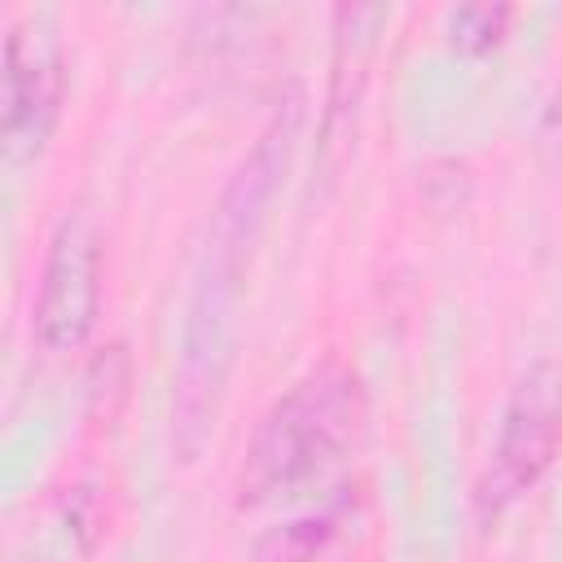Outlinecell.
Here are the masks:
<instances>
[{
	"label": "cell",
	"mask_w": 562,
	"mask_h": 562,
	"mask_svg": "<svg viewBox=\"0 0 562 562\" xmlns=\"http://www.w3.org/2000/svg\"><path fill=\"white\" fill-rule=\"evenodd\" d=\"M540 145L562 167V79H558V88L549 92V101L540 110Z\"/></svg>",
	"instance_id": "cell-9"
},
{
	"label": "cell",
	"mask_w": 562,
	"mask_h": 562,
	"mask_svg": "<svg viewBox=\"0 0 562 562\" xmlns=\"http://www.w3.org/2000/svg\"><path fill=\"white\" fill-rule=\"evenodd\" d=\"M299 119H303V92L290 88L211 211L202 263L189 294V321H184L176 400H171V448L180 452V461H198L215 430V413L237 351V307L246 290V268L263 233L272 193L290 167Z\"/></svg>",
	"instance_id": "cell-1"
},
{
	"label": "cell",
	"mask_w": 562,
	"mask_h": 562,
	"mask_svg": "<svg viewBox=\"0 0 562 562\" xmlns=\"http://www.w3.org/2000/svg\"><path fill=\"white\" fill-rule=\"evenodd\" d=\"M364 417L369 400L360 373L347 360L325 356L259 413L233 479V505L268 509L299 496L347 461L364 430Z\"/></svg>",
	"instance_id": "cell-2"
},
{
	"label": "cell",
	"mask_w": 562,
	"mask_h": 562,
	"mask_svg": "<svg viewBox=\"0 0 562 562\" xmlns=\"http://www.w3.org/2000/svg\"><path fill=\"white\" fill-rule=\"evenodd\" d=\"M562 452V364L531 360L501 408L492 457L474 483V518L496 522L514 509L558 461Z\"/></svg>",
	"instance_id": "cell-3"
},
{
	"label": "cell",
	"mask_w": 562,
	"mask_h": 562,
	"mask_svg": "<svg viewBox=\"0 0 562 562\" xmlns=\"http://www.w3.org/2000/svg\"><path fill=\"white\" fill-rule=\"evenodd\" d=\"M351 509H356V492L338 487V496L325 501L321 509H307L299 518H285V522H272L268 531H259L250 544V562H316L338 540Z\"/></svg>",
	"instance_id": "cell-7"
},
{
	"label": "cell",
	"mask_w": 562,
	"mask_h": 562,
	"mask_svg": "<svg viewBox=\"0 0 562 562\" xmlns=\"http://www.w3.org/2000/svg\"><path fill=\"white\" fill-rule=\"evenodd\" d=\"M509 22H514L509 4H457L443 18V35H448L452 53L483 57V53H492L509 35Z\"/></svg>",
	"instance_id": "cell-8"
},
{
	"label": "cell",
	"mask_w": 562,
	"mask_h": 562,
	"mask_svg": "<svg viewBox=\"0 0 562 562\" xmlns=\"http://www.w3.org/2000/svg\"><path fill=\"white\" fill-rule=\"evenodd\" d=\"M70 92V70L57 31L44 18H18L4 31V97L0 149L9 167H26L53 140Z\"/></svg>",
	"instance_id": "cell-4"
},
{
	"label": "cell",
	"mask_w": 562,
	"mask_h": 562,
	"mask_svg": "<svg viewBox=\"0 0 562 562\" xmlns=\"http://www.w3.org/2000/svg\"><path fill=\"white\" fill-rule=\"evenodd\" d=\"M391 22L386 4H338L334 9V57H329V92L321 114V167L334 176L342 167L351 123L369 83V66L382 40V26Z\"/></svg>",
	"instance_id": "cell-6"
},
{
	"label": "cell",
	"mask_w": 562,
	"mask_h": 562,
	"mask_svg": "<svg viewBox=\"0 0 562 562\" xmlns=\"http://www.w3.org/2000/svg\"><path fill=\"white\" fill-rule=\"evenodd\" d=\"M97 316H101V233L97 220L83 206H75L57 220L44 246L35 303H31V338L53 356L79 351L92 338Z\"/></svg>",
	"instance_id": "cell-5"
}]
</instances>
